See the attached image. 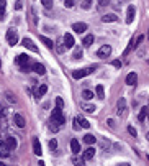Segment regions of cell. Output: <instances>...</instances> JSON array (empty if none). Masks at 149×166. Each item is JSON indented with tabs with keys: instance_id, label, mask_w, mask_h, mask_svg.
<instances>
[{
	"instance_id": "cell-47",
	"label": "cell",
	"mask_w": 149,
	"mask_h": 166,
	"mask_svg": "<svg viewBox=\"0 0 149 166\" xmlns=\"http://www.w3.org/2000/svg\"><path fill=\"white\" fill-rule=\"evenodd\" d=\"M38 166H44V163H43V161H38Z\"/></svg>"
},
{
	"instance_id": "cell-19",
	"label": "cell",
	"mask_w": 149,
	"mask_h": 166,
	"mask_svg": "<svg viewBox=\"0 0 149 166\" xmlns=\"http://www.w3.org/2000/svg\"><path fill=\"white\" fill-rule=\"evenodd\" d=\"M70 150H72V153H75V155L80 153V143L75 140V138L74 140H70Z\"/></svg>"
},
{
	"instance_id": "cell-2",
	"label": "cell",
	"mask_w": 149,
	"mask_h": 166,
	"mask_svg": "<svg viewBox=\"0 0 149 166\" xmlns=\"http://www.w3.org/2000/svg\"><path fill=\"white\" fill-rule=\"evenodd\" d=\"M51 120L58 122L59 125H62L64 122H66V118H64V115H62V109H59V107L54 109L53 114H51Z\"/></svg>"
},
{
	"instance_id": "cell-6",
	"label": "cell",
	"mask_w": 149,
	"mask_h": 166,
	"mask_svg": "<svg viewBox=\"0 0 149 166\" xmlns=\"http://www.w3.org/2000/svg\"><path fill=\"white\" fill-rule=\"evenodd\" d=\"M110 54H112V46L110 45H103L98 51H97V56H98V58H108Z\"/></svg>"
},
{
	"instance_id": "cell-51",
	"label": "cell",
	"mask_w": 149,
	"mask_h": 166,
	"mask_svg": "<svg viewBox=\"0 0 149 166\" xmlns=\"http://www.w3.org/2000/svg\"><path fill=\"white\" fill-rule=\"evenodd\" d=\"M148 118H149V114H148Z\"/></svg>"
},
{
	"instance_id": "cell-26",
	"label": "cell",
	"mask_w": 149,
	"mask_h": 166,
	"mask_svg": "<svg viewBox=\"0 0 149 166\" xmlns=\"http://www.w3.org/2000/svg\"><path fill=\"white\" fill-rule=\"evenodd\" d=\"M46 91H48V86H46V84H41V86L38 87V91H36V96L38 97H43L46 94Z\"/></svg>"
},
{
	"instance_id": "cell-37",
	"label": "cell",
	"mask_w": 149,
	"mask_h": 166,
	"mask_svg": "<svg viewBox=\"0 0 149 166\" xmlns=\"http://www.w3.org/2000/svg\"><path fill=\"white\" fill-rule=\"evenodd\" d=\"M41 4L44 5L46 9H51L53 7V0H41Z\"/></svg>"
},
{
	"instance_id": "cell-11",
	"label": "cell",
	"mask_w": 149,
	"mask_h": 166,
	"mask_svg": "<svg viewBox=\"0 0 149 166\" xmlns=\"http://www.w3.org/2000/svg\"><path fill=\"white\" fill-rule=\"evenodd\" d=\"M134 13H136V9H134L133 5H129L128 10H126V23H131V21L134 20Z\"/></svg>"
},
{
	"instance_id": "cell-17",
	"label": "cell",
	"mask_w": 149,
	"mask_h": 166,
	"mask_svg": "<svg viewBox=\"0 0 149 166\" xmlns=\"http://www.w3.org/2000/svg\"><path fill=\"white\" fill-rule=\"evenodd\" d=\"M31 67H33V71L36 72V74H41V76H43V74L46 72V67L43 66L41 62H34V64H33Z\"/></svg>"
},
{
	"instance_id": "cell-5",
	"label": "cell",
	"mask_w": 149,
	"mask_h": 166,
	"mask_svg": "<svg viewBox=\"0 0 149 166\" xmlns=\"http://www.w3.org/2000/svg\"><path fill=\"white\" fill-rule=\"evenodd\" d=\"M15 61H17V64H20V66H21V69H23V71H26V69H28L30 56H26V54H20V56H18V58L15 59Z\"/></svg>"
},
{
	"instance_id": "cell-10",
	"label": "cell",
	"mask_w": 149,
	"mask_h": 166,
	"mask_svg": "<svg viewBox=\"0 0 149 166\" xmlns=\"http://www.w3.org/2000/svg\"><path fill=\"white\" fill-rule=\"evenodd\" d=\"M136 82H138V74H136V72H129V74L126 76V84L134 87V86H136Z\"/></svg>"
},
{
	"instance_id": "cell-22",
	"label": "cell",
	"mask_w": 149,
	"mask_h": 166,
	"mask_svg": "<svg viewBox=\"0 0 149 166\" xmlns=\"http://www.w3.org/2000/svg\"><path fill=\"white\" fill-rule=\"evenodd\" d=\"M148 114H149V109L148 107H143L139 110V115H138V118H139V122H144V118L148 117Z\"/></svg>"
},
{
	"instance_id": "cell-9",
	"label": "cell",
	"mask_w": 149,
	"mask_h": 166,
	"mask_svg": "<svg viewBox=\"0 0 149 166\" xmlns=\"http://www.w3.org/2000/svg\"><path fill=\"white\" fill-rule=\"evenodd\" d=\"M13 123L17 125L18 128H23V127H25V118H23V115H20V114H15V115H13Z\"/></svg>"
},
{
	"instance_id": "cell-25",
	"label": "cell",
	"mask_w": 149,
	"mask_h": 166,
	"mask_svg": "<svg viewBox=\"0 0 149 166\" xmlns=\"http://www.w3.org/2000/svg\"><path fill=\"white\" fill-rule=\"evenodd\" d=\"M95 140H97V138L93 137V135H90V133H87V135L84 137V143H87V145H93Z\"/></svg>"
},
{
	"instance_id": "cell-46",
	"label": "cell",
	"mask_w": 149,
	"mask_h": 166,
	"mask_svg": "<svg viewBox=\"0 0 149 166\" xmlns=\"http://www.w3.org/2000/svg\"><path fill=\"white\" fill-rule=\"evenodd\" d=\"M116 166H131L129 163H120V165H116Z\"/></svg>"
},
{
	"instance_id": "cell-30",
	"label": "cell",
	"mask_w": 149,
	"mask_h": 166,
	"mask_svg": "<svg viewBox=\"0 0 149 166\" xmlns=\"http://www.w3.org/2000/svg\"><path fill=\"white\" fill-rule=\"evenodd\" d=\"M5 5H7V2H5V0H0V20L4 18V13H5Z\"/></svg>"
},
{
	"instance_id": "cell-44",
	"label": "cell",
	"mask_w": 149,
	"mask_h": 166,
	"mask_svg": "<svg viewBox=\"0 0 149 166\" xmlns=\"http://www.w3.org/2000/svg\"><path fill=\"white\" fill-rule=\"evenodd\" d=\"M82 7H84V9H85V10H89V9H90V0H85V2H84V5H82Z\"/></svg>"
},
{
	"instance_id": "cell-29",
	"label": "cell",
	"mask_w": 149,
	"mask_h": 166,
	"mask_svg": "<svg viewBox=\"0 0 149 166\" xmlns=\"http://www.w3.org/2000/svg\"><path fill=\"white\" fill-rule=\"evenodd\" d=\"M84 161H85L84 158H80V160H79V158H72V163H74L75 166H85V163H84Z\"/></svg>"
},
{
	"instance_id": "cell-48",
	"label": "cell",
	"mask_w": 149,
	"mask_h": 166,
	"mask_svg": "<svg viewBox=\"0 0 149 166\" xmlns=\"http://www.w3.org/2000/svg\"><path fill=\"white\" fill-rule=\"evenodd\" d=\"M0 118H4V112L2 110H0Z\"/></svg>"
},
{
	"instance_id": "cell-43",
	"label": "cell",
	"mask_w": 149,
	"mask_h": 166,
	"mask_svg": "<svg viewBox=\"0 0 149 166\" xmlns=\"http://www.w3.org/2000/svg\"><path fill=\"white\" fill-rule=\"evenodd\" d=\"M112 64H113L115 67H121V61H120V59H115V61H113Z\"/></svg>"
},
{
	"instance_id": "cell-13",
	"label": "cell",
	"mask_w": 149,
	"mask_h": 166,
	"mask_svg": "<svg viewBox=\"0 0 149 166\" xmlns=\"http://www.w3.org/2000/svg\"><path fill=\"white\" fill-rule=\"evenodd\" d=\"M33 151H34V155H38V156H41V153H43L41 143H39L38 138H33Z\"/></svg>"
},
{
	"instance_id": "cell-14",
	"label": "cell",
	"mask_w": 149,
	"mask_h": 166,
	"mask_svg": "<svg viewBox=\"0 0 149 166\" xmlns=\"http://www.w3.org/2000/svg\"><path fill=\"white\" fill-rule=\"evenodd\" d=\"M74 36H72V35L70 33H66L64 35V45H66V48H72V46H74Z\"/></svg>"
},
{
	"instance_id": "cell-42",
	"label": "cell",
	"mask_w": 149,
	"mask_h": 166,
	"mask_svg": "<svg viewBox=\"0 0 149 166\" xmlns=\"http://www.w3.org/2000/svg\"><path fill=\"white\" fill-rule=\"evenodd\" d=\"M21 7H23V2H21V0H17V4H15V9H17V10H20Z\"/></svg>"
},
{
	"instance_id": "cell-41",
	"label": "cell",
	"mask_w": 149,
	"mask_h": 166,
	"mask_svg": "<svg viewBox=\"0 0 149 166\" xmlns=\"http://www.w3.org/2000/svg\"><path fill=\"white\" fill-rule=\"evenodd\" d=\"M128 132H129V133H131L133 137H136V135H138V132H136V128H133V127H128Z\"/></svg>"
},
{
	"instance_id": "cell-31",
	"label": "cell",
	"mask_w": 149,
	"mask_h": 166,
	"mask_svg": "<svg viewBox=\"0 0 149 166\" xmlns=\"http://www.w3.org/2000/svg\"><path fill=\"white\" fill-rule=\"evenodd\" d=\"M59 127H61V125H59L58 122L51 120V125H49V130H51V132H58V130H59Z\"/></svg>"
},
{
	"instance_id": "cell-3",
	"label": "cell",
	"mask_w": 149,
	"mask_h": 166,
	"mask_svg": "<svg viewBox=\"0 0 149 166\" xmlns=\"http://www.w3.org/2000/svg\"><path fill=\"white\" fill-rule=\"evenodd\" d=\"M93 69H95V67H85V69H77V71H74V72H72V77H74V79H82V77H85V76L92 74V72H93Z\"/></svg>"
},
{
	"instance_id": "cell-32",
	"label": "cell",
	"mask_w": 149,
	"mask_h": 166,
	"mask_svg": "<svg viewBox=\"0 0 149 166\" xmlns=\"http://www.w3.org/2000/svg\"><path fill=\"white\" fill-rule=\"evenodd\" d=\"M41 43H44V45L48 46V48H53V45H54V43L51 41L49 38H46V36H41Z\"/></svg>"
},
{
	"instance_id": "cell-27",
	"label": "cell",
	"mask_w": 149,
	"mask_h": 166,
	"mask_svg": "<svg viewBox=\"0 0 149 166\" xmlns=\"http://www.w3.org/2000/svg\"><path fill=\"white\" fill-rule=\"evenodd\" d=\"M95 92H97V97H98V99H103V97H105L103 86H97V87H95Z\"/></svg>"
},
{
	"instance_id": "cell-24",
	"label": "cell",
	"mask_w": 149,
	"mask_h": 166,
	"mask_svg": "<svg viewBox=\"0 0 149 166\" xmlns=\"http://www.w3.org/2000/svg\"><path fill=\"white\" fill-rule=\"evenodd\" d=\"M92 43H93V35H87V36L84 38L82 45L85 46V48H89V46H92Z\"/></svg>"
},
{
	"instance_id": "cell-15",
	"label": "cell",
	"mask_w": 149,
	"mask_h": 166,
	"mask_svg": "<svg viewBox=\"0 0 149 166\" xmlns=\"http://www.w3.org/2000/svg\"><path fill=\"white\" fill-rule=\"evenodd\" d=\"M93 156H95V150L92 148V146H89L87 150H84V155H82L84 160H92Z\"/></svg>"
},
{
	"instance_id": "cell-28",
	"label": "cell",
	"mask_w": 149,
	"mask_h": 166,
	"mask_svg": "<svg viewBox=\"0 0 149 166\" xmlns=\"http://www.w3.org/2000/svg\"><path fill=\"white\" fill-rule=\"evenodd\" d=\"M5 97H7V100H8L10 104H15V100H17L15 97H13V94H12L10 91H7V92H5Z\"/></svg>"
},
{
	"instance_id": "cell-36",
	"label": "cell",
	"mask_w": 149,
	"mask_h": 166,
	"mask_svg": "<svg viewBox=\"0 0 149 166\" xmlns=\"http://www.w3.org/2000/svg\"><path fill=\"white\" fill-rule=\"evenodd\" d=\"M110 5V0H98V9H103Z\"/></svg>"
},
{
	"instance_id": "cell-38",
	"label": "cell",
	"mask_w": 149,
	"mask_h": 166,
	"mask_svg": "<svg viewBox=\"0 0 149 166\" xmlns=\"http://www.w3.org/2000/svg\"><path fill=\"white\" fill-rule=\"evenodd\" d=\"M56 105H58L59 109H62L64 107V100H62L61 97H56Z\"/></svg>"
},
{
	"instance_id": "cell-33",
	"label": "cell",
	"mask_w": 149,
	"mask_h": 166,
	"mask_svg": "<svg viewBox=\"0 0 149 166\" xmlns=\"http://www.w3.org/2000/svg\"><path fill=\"white\" fill-rule=\"evenodd\" d=\"M82 97H84L85 100H90L92 97H93V92H92V91H84V92H82Z\"/></svg>"
},
{
	"instance_id": "cell-20",
	"label": "cell",
	"mask_w": 149,
	"mask_h": 166,
	"mask_svg": "<svg viewBox=\"0 0 149 166\" xmlns=\"http://www.w3.org/2000/svg\"><path fill=\"white\" fill-rule=\"evenodd\" d=\"M0 156L2 158L8 156V146H7V143L2 141V140H0Z\"/></svg>"
},
{
	"instance_id": "cell-7",
	"label": "cell",
	"mask_w": 149,
	"mask_h": 166,
	"mask_svg": "<svg viewBox=\"0 0 149 166\" xmlns=\"http://www.w3.org/2000/svg\"><path fill=\"white\" fill-rule=\"evenodd\" d=\"M21 45L25 46V48H28L30 51H33V53H38V46L34 45V43L30 40V38H23V40H21Z\"/></svg>"
},
{
	"instance_id": "cell-45",
	"label": "cell",
	"mask_w": 149,
	"mask_h": 166,
	"mask_svg": "<svg viewBox=\"0 0 149 166\" xmlns=\"http://www.w3.org/2000/svg\"><path fill=\"white\" fill-rule=\"evenodd\" d=\"M108 125H110V127H112V128H113V127H115V122H113L112 118H110V120H108Z\"/></svg>"
},
{
	"instance_id": "cell-18",
	"label": "cell",
	"mask_w": 149,
	"mask_h": 166,
	"mask_svg": "<svg viewBox=\"0 0 149 166\" xmlns=\"http://www.w3.org/2000/svg\"><path fill=\"white\" fill-rule=\"evenodd\" d=\"M118 20V17H116L115 13H108V15H103L102 17V21L103 23H113V21H116Z\"/></svg>"
},
{
	"instance_id": "cell-8",
	"label": "cell",
	"mask_w": 149,
	"mask_h": 166,
	"mask_svg": "<svg viewBox=\"0 0 149 166\" xmlns=\"http://www.w3.org/2000/svg\"><path fill=\"white\" fill-rule=\"evenodd\" d=\"M126 110H128V109H126V100L121 97L120 102H118V110H116V114H118L120 117H124L126 115Z\"/></svg>"
},
{
	"instance_id": "cell-23",
	"label": "cell",
	"mask_w": 149,
	"mask_h": 166,
	"mask_svg": "<svg viewBox=\"0 0 149 166\" xmlns=\"http://www.w3.org/2000/svg\"><path fill=\"white\" fill-rule=\"evenodd\" d=\"M75 123H80V127H82V128H89V127H90V122L85 120V118H80V117H77V118H75Z\"/></svg>"
},
{
	"instance_id": "cell-35",
	"label": "cell",
	"mask_w": 149,
	"mask_h": 166,
	"mask_svg": "<svg viewBox=\"0 0 149 166\" xmlns=\"http://www.w3.org/2000/svg\"><path fill=\"white\" fill-rule=\"evenodd\" d=\"M72 58H74V59H80V58H82V50L77 48V50L74 51V54H72Z\"/></svg>"
},
{
	"instance_id": "cell-40",
	"label": "cell",
	"mask_w": 149,
	"mask_h": 166,
	"mask_svg": "<svg viewBox=\"0 0 149 166\" xmlns=\"http://www.w3.org/2000/svg\"><path fill=\"white\" fill-rule=\"evenodd\" d=\"M49 148L51 150H56V148H58V141H56V140H51L49 141Z\"/></svg>"
},
{
	"instance_id": "cell-16",
	"label": "cell",
	"mask_w": 149,
	"mask_h": 166,
	"mask_svg": "<svg viewBox=\"0 0 149 166\" xmlns=\"http://www.w3.org/2000/svg\"><path fill=\"white\" fill-rule=\"evenodd\" d=\"M72 30L77 31V33H84V31L87 30V23H82V21H80V23H74V25H72Z\"/></svg>"
},
{
	"instance_id": "cell-34",
	"label": "cell",
	"mask_w": 149,
	"mask_h": 166,
	"mask_svg": "<svg viewBox=\"0 0 149 166\" xmlns=\"http://www.w3.org/2000/svg\"><path fill=\"white\" fill-rule=\"evenodd\" d=\"M56 50H58V53H64V51H66V45L62 41H59L58 45H56Z\"/></svg>"
},
{
	"instance_id": "cell-21",
	"label": "cell",
	"mask_w": 149,
	"mask_h": 166,
	"mask_svg": "<svg viewBox=\"0 0 149 166\" xmlns=\"http://www.w3.org/2000/svg\"><path fill=\"white\" fill-rule=\"evenodd\" d=\"M5 143H7V146H8V150H15L17 148V140H15V137H8L7 140H5Z\"/></svg>"
},
{
	"instance_id": "cell-39",
	"label": "cell",
	"mask_w": 149,
	"mask_h": 166,
	"mask_svg": "<svg viewBox=\"0 0 149 166\" xmlns=\"http://www.w3.org/2000/svg\"><path fill=\"white\" fill-rule=\"evenodd\" d=\"M64 5H66L67 9H72L74 7V0H64Z\"/></svg>"
},
{
	"instance_id": "cell-1",
	"label": "cell",
	"mask_w": 149,
	"mask_h": 166,
	"mask_svg": "<svg viewBox=\"0 0 149 166\" xmlns=\"http://www.w3.org/2000/svg\"><path fill=\"white\" fill-rule=\"evenodd\" d=\"M143 40H144V36H143V35H141V36H138L136 40H131V41L128 43V46H126V50L123 51V56H128V54L131 53V50H134L139 43H143Z\"/></svg>"
},
{
	"instance_id": "cell-12",
	"label": "cell",
	"mask_w": 149,
	"mask_h": 166,
	"mask_svg": "<svg viewBox=\"0 0 149 166\" xmlns=\"http://www.w3.org/2000/svg\"><path fill=\"white\" fill-rule=\"evenodd\" d=\"M80 109H82L84 112H87V114H93L97 110L95 105H92V104H87V102H82L80 104Z\"/></svg>"
},
{
	"instance_id": "cell-49",
	"label": "cell",
	"mask_w": 149,
	"mask_h": 166,
	"mask_svg": "<svg viewBox=\"0 0 149 166\" xmlns=\"http://www.w3.org/2000/svg\"><path fill=\"white\" fill-rule=\"evenodd\" d=\"M0 166H7V165H5V163H0Z\"/></svg>"
},
{
	"instance_id": "cell-4",
	"label": "cell",
	"mask_w": 149,
	"mask_h": 166,
	"mask_svg": "<svg viewBox=\"0 0 149 166\" xmlns=\"http://www.w3.org/2000/svg\"><path fill=\"white\" fill-rule=\"evenodd\" d=\"M7 41H8L10 46H15L18 43V33L13 28H10L8 31H7Z\"/></svg>"
},
{
	"instance_id": "cell-50",
	"label": "cell",
	"mask_w": 149,
	"mask_h": 166,
	"mask_svg": "<svg viewBox=\"0 0 149 166\" xmlns=\"http://www.w3.org/2000/svg\"><path fill=\"white\" fill-rule=\"evenodd\" d=\"M146 158H148V161H149V155H148V156H146Z\"/></svg>"
}]
</instances>
